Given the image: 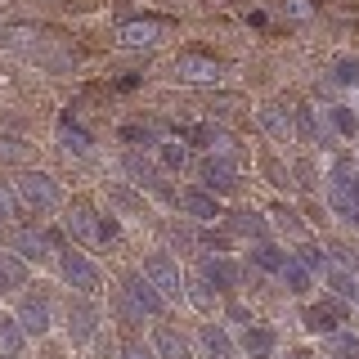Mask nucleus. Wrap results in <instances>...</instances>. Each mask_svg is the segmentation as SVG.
<instances>
[{
  "label": "nucleus",
  "mask_w": 359,
  "mask_h": 359,
  "mask_svg": "<svg viewBox=\"0 0 359 359\" xmlns=\"http://www.w3.org/2000/svg\"><path fill=\"white\" fill-rule=\"evenodd\" d=\"M328 202H332V211H337L346 224H355V229H359V171H355L351 162H337V166H332Z\"/></svg>",
  "instance_id": "nucleus-1"
},
{
  "label": "nucleus",
  "mask_w": 359,
  "mask_h": 359,
  "mask_svg": "<svg viewBox=\"0 0 359 359\" xmlns=\"http://www.w3.org/2000/svg\"><path fill=\"white\" fill-rule=\"evenodd\" d=\"M14 194L22 207H36V211H54L59 207V189H54V180L45 171H22L14 180Z\"/></svg>",
  "instance_id": "nucleus-2"
},
{
  "label": "nucleus",
  "mask_w": 359,
  "mask_h": 359,
  "mask_svg": "<svg viewBox=\"0 0 359 359\" xmlns=\"http://www.w3.org/2000/svg\"><path fill=\"white\" fill-rule=\"evenodd\" d=\"M144 278L162 292L166 301H175V297H184V278H180V265L171 261V256H162V252H153L149 261H144Z\"/></svg>",
  "instance_id": "nucleus-3"
},
{
  "label": "nucleus",
  "mask_w": 359,
  "mask_h": 359,
  "mask_svg": "<svg viewBox=\"0 0 359 359\" xmlns=\"http://www.w3.org/2000/svg\"><path fill=\"white\" fill-rule=\"evenodd\" d=\"M198 175H202V189H207V194H233V184H238V166L224 153H207L202 166H198Z\"/></svg>",
  "instance_id": "nucleus-4"
},
{
  "label": "nucleus",
  "mask_w": 359,
  "mask_h": 359,
  "mask_svg": "<svg viewBox=\"0 0 359 359\" xmlns=\"http://www.w3.org/2000/svg\"><path fill=\"white\" fill-rule=\"evenodd\" d=\"M121 297H126V306L135 310V314H162L166 310V297L157 292L144 274H130L126 283H121Z\"/></svg>",
  "instance_id": "nucleus-5"
},
{
  "label": "nucleus",
  "mask_w": 359,
  "mask_h": 359,
  "mask_svg": "<svg viewBox=\"0 0 359 359\" xmlns=\"http://www.w3.org/2000/svg\"><path fill=\"white\" fill-rule=\"evenodd\" d=\"M346 323V306H341V297H328V301H314V306L306 310V328L314 337H332L337 328Z\"/></svg>",
  "instance_id": "nucleus-6"
},
{
  "label": "nucleus",
  "mask_w": 359,
  "mask_h": 359,
  "mask_svg": "<svg viewBox=\"0 0 359 359\" xmlns=\"http://www.w3.org/2000/svg\"><path fill=\"white\" fill-rule=\"evenodd\" d=\"M59 269H63V278H67L76 292H81V297H95V292H99V269L90 265L81 252H63Z\"/></svg>",
  "instance_id": "nucleus-7"
},
{
  "label": "nucleus",
  "mask_w": 359,
  "mask_h": 359,
  "mask_svg": "<svg viewBox=\"0 0 359 359\" xmlns=\"http://www.w3.org/2000/svg\"><path fill=\"white\" fill-rule=\"evenodd\" d=\"M99 328V314L95 306H90L86 297H76V301H67V332H72V341H90Z\"/></svg>",
  "instance_id": "nucleus-8"
},
{
  "label": "nucleus",
  "mask_w": 359,
  "mask_h": 359,
  "mask_svg": "<svg viewBox=\"0 0 359 359\" xmlns=\"http://www.w3.org/2000/svg\"><path fill=\"white\" fill-rule=\"evenodd\" d=\"M175 72H180V81H220V63L207 59V54H194V50L175 59Z\"/></svg>",
  "instance_id": "nucleus-9"
},
{
  "label": "nucleus",
  "mask_w": 359,
  "mask_h": 359,
  "mask_svg": "<svg viewBox=\"0 0 359 359\" xmlns=\"http://www.w3.org/2000/svg\"><path fill=\"white\" fill-rule=\"evenodd\" d=\"M18 328L27 332V337L50 332V306H45V297H27L18 306Z\"/></svg>",
  "instance_id": "nucleus-10"
},
{
  "label": "nucleus",
  "mask_w": 359,
  "mask_h": 359,
  "mask_svg": "<svg viewBox=\"0 0 359 359\" xmlns=\"http://www.w3.org/2000/svg\"><path fill=\"white\" fill-rule=\"evenodd\" d=\"M180 207L194 220H216L220 216V202H216V194H207V189H184V194H180Z\"/></svg>",
  "instance_id": "nucleus-11"
},
{
  "label": "nucleus",
  "mask_w": 359,
  "mask_h": 359,
  "mask_svg": "<svg viewBox=\"0 0 359 359\" xmlns=\"http://www.w3.org/2000/svg\"><path fill=\"white\" fill-rule=\"evenodd\" d=\"M59 144H63L67 153H76V157H86V153H90V135L81 130V121L72 117V108H67L63 117H59Z\"/></svg>",
  "instance_id": "nucleus-12"
},
{
  "label": "nucleus",
  "mask_w": 359,
  "mask_h": 359,
  "mask_svg": "<svg viewBox=\"0 0 359 359\" xmlns=\"http://www.w3.org/2000/svg\"><path fill=\"white\" fill-rule=\"evenodd\" d=\"M278 274H283V283H287V292H292V297H306V292L314 287V269H310L306 261H297V256H287Z\"/></svg>",
  "instance_id": "nucleus-13"
},
{
  "label": "nucleus",
  "mask_w": 359,
  "mask_h": 359,
  "mask_svg": "<svg viewBox=\"0 0 359 359\" xmlns=\"http://www.w3.org/2000/svg\"><path fill=\"white\" fill-rule=\"evenodd\" d=\"M261 126L269 130V135H274V140H292V130H297V121H292V112L283 108V104H265L261 108Z\"/></svg>",
  "instance_id": "nucleus-14"
},
{
  "label": "nucleus",
  "mask_w": 359,
  "mask_h": 359,
  "mask_svg": "<svg viewBox=\"0 0 359 359\" xmlns=\"http://www.w3.org/2000/svg\"><path fill=\"white\" fill-rule=\"evenodd\" d=\"M202 278L216 283L220 292H229L233 283H238V269H233L229 261H220V256H202Z\"/></svg>",
  "instance_id": "nucleus-15"
},
{
  "label": "nucleus",
  "mask_w": 359,
  "mask_h": 359,
  "mask_svg": "<svg viewBox=\"0 0 359 359\" xmlns=\"http://www.w3.org/2000/svg\"><path fill=\"white\" fill-rule=\"evenodd\" d=\"M243 351L252 355V359H269V351H274V332L261 328V323H247V332H243Z\"/></svg>",
  "instance_id": "nucleus-16"
},
{
  "label": "nucleus",
  "mask_w": 359,
  "mask_h": 359,
  "mask_svg": "<svg viewBox=\"0 0 359 359\" xmlns=\"http://www.w3.org/2000/svg\"><path fill=\"white\" fill-rule=\"evenodd\" d=\"M157 32H162V22L157 18H135V22H121V41L126 45H153Z\"/></svg>",
  "instance_id": "nucleus-17"
},
{
  "label": "nucleus",
  "mask_w": 359,
  "mask_h": 359,
  "mask_svg": "<svg viewBox=\"0 0 359 359\" xmlns=\"http://www.w3.org/2000/svg\"><path fill=\"white\" fill-rule=\"evenodd\" d=\"M22 283H27V265H22L18 256L0 252V292H18Z\"/></svg>",
  "instance_id": "nucleus-18"
},
{
  "label": "nucleus",
  "mask_w": 359,
  "mask_h": 359,
  "mask_svg": "<svg viewBox=\"0 0 359 359\" xmlns=\"http://www.w3.org/2000/svg\"><path fill=\"white\" fill-rule=\"evenodd\" d=\"M323 278H328V287H332L341 301H355V297H359V283H355V274H351V269H341V265H332V261H328Z\"/></svg>",
  "instance_id": "nucleus-19"
},
{
  "label": "nucleus",
  "mask_w": 359,
  "mask_h": 359,
  "mask_svg": "<svg viewBox=\"0 0 359 359\" xmlns=\"http://www.w3.org/2000/svg\"><path fill=\"white\" fill-rule=\"evenodd\" d=\"M67 229H72L76 238H99V220H95V211H90L86 202H76V207L67 211Z\"/></svg>",
  "instance_id": "nucleus-20"
},
{
  "label": "nucleus",
  "mask_w": 359,
  "mask_h": 359,
  "mask_svg": "<svg viewBox=\"0 0 359 359\" xmlns=\"http://www.w3.org/2000/svg\"><path fill=\"white\" fill-rule=\"evenodd\" d=\"M229 224H233V233H243V238H256V243H265V233H269L265 216H256V211H238V216H229Z\"/></svg>",
  "instance_id": "nucleus-21"
},
{
  "label": "nucleus",
  "mask_w": 359,
  "mask_h": 359,
  "mask_svg": "<svg viewBox=\"0 0 359 359\" xmlns=\"http://www.w3.org/2000/svg\"><path fill=\"white\" fill-rule=\"evenodd\" d=\"M153 351H157V359H194V355H189V346L180 341V337H175L171 328H157V337H153Z\"/></svg>",
  "instance_id": "nucleus-22"
},
{
  "label": "nucleus",
  "mask_w": 359,
  "mask_h": 359,
  "mask_svg": "<svg viewBox=\"0 0 359 359\" xmlns=\"http://www.w3.org/2000/svg\"><path fill=\"white\" fill-rule=\"evenodd\" d=\"M50 233H36V229H27V233H18V252L27 256V261H50Z\"/></svg>",
  "instance_id": "nucleus-23"
},
{
  "label": "nucleus",
  "mask_w": 359,
  "mask_h": 359,
  "mask_svg": "<svg viewBox=\"0 0 359 359\" xmlns=\"http://www.w3.org/2000/svg\"><path fill=\"white\" fill-rule=\"evenodd\" d=\"M189 140H194L198 149H207V153H224V149H229V135L216 130V126H189Z\"/></svg>",
  "instance_id": "nucleus-24"
},
{
  "label": "nucleus",
  "mask_w": 359,
  "mask_h": 359,
  "mask_svg": "<svg viewBox=\"0 0 359 359\" xmlns=\"http://www.w3.org/2000/svg\"><path fill=\"white\" fill-rule=\"evenodd\" d=\"M22 332L14 319H0V359H18L22 355Z\"/></svg>",
  "instance_id": "nucleus-25"
},
{
  "label": "nucleus",
  "mask_w": 359,
  "mask_h": 359,
  "mask_svg": "<svg viewBox=\"0 0 359 359\" xmlns=\"http://www.w3.org/2000/svg\"><path fill=\"white\" fill-rule=\"evenodd\" d=\"M252 261H256V269H265V274H278L287 256L278 252L274 243H256V247H252Z\"/></svg>",
  "instance_id": "nucleus-26"
},
{
  "label": "nucleus",
  "mask_w": 359,
  "mask_h": 359,
  "mask_svg": "<svg viewBox=\"0 0 359 359\" xmlns=\"http://www.w3.org/2000/svg\"><path fill=\"white\" fill-rule=\"evenodd\" d=\"M202 346H207L211 359H229V355H233L229 337H224V328H216V323H207V328H202Z\"/></svg>",
  "instance_id": "nucleus-27"
},
{
  "label": "nucleus",
  "mask_w": 359,
  "mask_h": 359,
  "mask_svg": "<svg viewBox=\"0 0 359 359\" xmlns=\"http://www.w3.org/2000/svg\"><path fill=\"white\" fill-rule=\"evenodd\" d=\"M328 121H332V130L341 135V140H351V135H359V117L346 104H332L328 108Z\"/></svg>",
  "instance_id": "nucleus-28"
},
{
  "label": "nucleus",
  "mask_w": 359,
  "mask_h": 359,
  "mask_svg": "<svg viewBox=\"0 0 359 359\" xmlns=\"http://www.w3.org/2000/svg\"><path fill=\"white\" fill-rule=\"evenodd\" d=\"M157 157H162V166H166V171H180V166L189 162L184 144H175V140H157Z\"/></svg>",
  "instance_id": "nucleus-29"
},
{
  "label": "nucleus",
  "mask_w": 359,
  "mask_h": 359,
  "mask_svg": "<svg viewBox=\"0 0 359 359\" xmlns=\"http://www.w3.org/2000/svg\"><path fill=\"white\" fill-rule=\"evenodd\" d=\"M332 81L337 86H359V59L355 54H341V59L332 63Z\"/></svg>",
  "instance_id": "nucleus-30"
},
{
  "label": "nucleus",
  "mask_w": 359,
  "mask_h": 359,
  "mask_svg": "<svg viewBox=\"0 0 359 359\" xmlns=\"http://www.w3.org/2000/svg\"><path fill=\"white\" fill-rule=\"evenodd\" d=\"M328 355H332V359H359V341H355V337H337V332H332Z\"/></svg>",
  "instance_id": "nucleus-31"
},
{
  "label": "nucleus",
  "mask_w": 359,
  "mask_h": 359,
  "mask_svg": "<svg viewBox=\"0 0 359 359\" xmlns=\"http://www.w3.org/2000/svg\"><path fill=\"white\" fill-rule=\"evenodd\" d=\"M18 194L14 189H9V180H0V220H9V216H18Z\"/></svg>",
  "instance_id": "nucleus-32"
},
{
  "label": "nucleus",
  "mask_w": 359,
  "mask_h": 359,
  "mask_svg": "<svg viewBox=\"0 0 359 359\" xmlns=\"http://www.w3.org/2000/svg\"><path fill=\"white\" fill-rule=\"evenodd\" d=\"M126 171L135 175V184H157V171H153L149 162H140V157H130V162H126Z\"/></svg>",
  "instance_id": "nucleus-33"
},
{
  "label": "nucleus",
  "mask_w": 359,
  "mask_h": 359,
  "mask_svg": "<svg viewBox=\"0 0 359 359\" xmlns=\"http://www.w3.org/2000/svg\"><path fill=\"white\" fill-rule=\"evenodd\" d=\"M297 261H306V265L314 269V274H323V269H328V256H323L319 247H301V256H297Z\"/></svg>",
  "instance_id": "nucleus-34"
},
{
  "label": "nucleus",
  "mask_w": 359,
  "mask_h": 359,
  "mask_svg": "<svg viewBox=\"0 0 359 359\" xmlns=\"http://www.w3.org/2000/svg\"><path fill=\"white\" fill-rule=\"evenodd\" d=\"M121 359H157L153 346H144V341H130L126 351H121Z\"/></svg>",
  "instance_id": "nucleus-35"
},
{
  "label": "nucleus",
  "mask_w": 359,
  "mask_h": 359,
  "mask_svg": "<svg viewBox=\"0 0 359 359\" xmlns=\"http://www.w3.org/2000/svg\"><path fill=\"white\" fill-rule=\"evenodd\" d=\"M274 216H278V224H283V229H287V233H301V220H297V211H287V207H278V211H274Z\"/></svg>",
  "instance_id": "nucleus-36"
},
{
  "label": "nucleus",
  "mask_w": 359,
  "mask_h": 359,
  "mask_svg": "<svg viewBox=\"0 0 359 359\" xmlns=\"http://www.w3.org/2000/svg\"><path fill=\"white\" fill-rule=\"evenodd\" d=\"M287 14H292V18H310L314 5H310V0H287Z\"/></svg>",
  "instance_id": "nucleus-37"
},
{
  "label": "nucleus",
  "mask_w": 359,
  "mask_h": 359,
  "mask_svg": "<svg viewBox=\"0 0 359 359\" xmlns=\"http://www.w3.org/2000/svg\"><path fill=\"white\" fill-rule=\"evenodd\" d=\"M0 157H22V144L9 140V135H0Z\"/></svg>",
  "instance_id": "nucleus-38"
},
{
  "label": "nucleus",
  "mask_w": 359,
  "mask_h": 359,
  "mask_svg": "<svg viewBox=\"0 0 359 359\" xmlns=\"http://www.w3.org/2000/svg\"><path fill=\"white\" fill-rule=\"evenodd\" d=\"M99 238H117V220H112V216H99Z\"/></svg>",
  "instance_id": "nucleus-39"
},
{
  "label": "nucleus",
  "mask_w": 359,
  "mask_h": 359,
  "mask_svg": "<svg viewBox=\"0 0 359 359\" xmlns=\"http://www.w3.org/2000/svg\"><path fill=\"white\" fill-rule=\"evenodd\" d=\"M194 301H198V306H211V292H207V283H194Z\"/></svg>",
  "instance_id": "nucleus-40"
},
{
  "label": "nucleus",
  "mask_w": 359,
  "mask_h": 359,
  "mask_svg": "<svg viewBox=\"0 0 359 359\" xmlns=\"http://www.w3.org/2000/svg\"><path fill=\"white\" fill-rule=\"evenodd\" d=\"M355 306H359V297H355Z\"/></svg>",
  "instance_id": "nucleus-41"
}]
</instances>
